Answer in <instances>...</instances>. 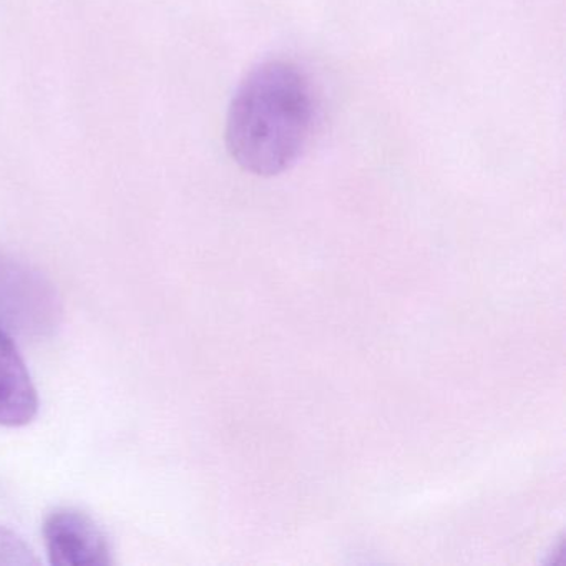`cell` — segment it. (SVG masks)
Wrapping results in <instances>:
<instances>
[{
    "instance_id": "cell-1",
    "label": "cell",
    "mask_w": 566,
    "mask_h": 566,
    "mask_svg": "<svg viewBox=\"0 0 566 566\" xmlns=\"http://www.w3.org/2000/svg\"><path fill=\"white\" fill-rule=\"evenodd\" d=\"M314 118L316 104L307 75L291 62H264L244 77L231 101L228 151L243 170L276 177L306 150Z\"/></svg>"
},
{
    "instance_id": "cell-4",
    "label": "cell",
    "mask_w": 566,
    "mask_h": 566,
    "mask_svg": "<svg viewBox=\"0 0 566 566\" xmlns=\"http://www.w3.org/2000/svg\"><path fill=\"white\" fill-rule=\"evenodd\" d=\"M0 565H39V558L18 533L0 526Z\"/></svg>"
},
{
    "instance_id": "cell-3",
    "label": "cell",
    "mask_w": 566,
    "mask_h": 566,
    "mask_svg": "<svg viewBox=\"0 0 566 566\" xmlns=\"http://www.w3.org/2000/svg\"><path fill=\"white\" fill-rule=\"evenodd\" d=\"M39 412V396L12 337L0 329V426L24 427Z\"/></svg>"
},
{
    "instance_id": "cell-2",
    "label": "cell",
    "mask_w": 566,
    "mask_h": 566,
    "mask_svg": "<svg viewBox=\"0 0 566 566\" xmlns=\"http://www.w3.org/2000/svg\"><path fill=\"white\" fill-rule=\"evenodd\" d=\"M42 532L52 565H114V552L107 533L82 510L72 506L54 510L45 518Z\"/></svg>"
}]
</instances>
